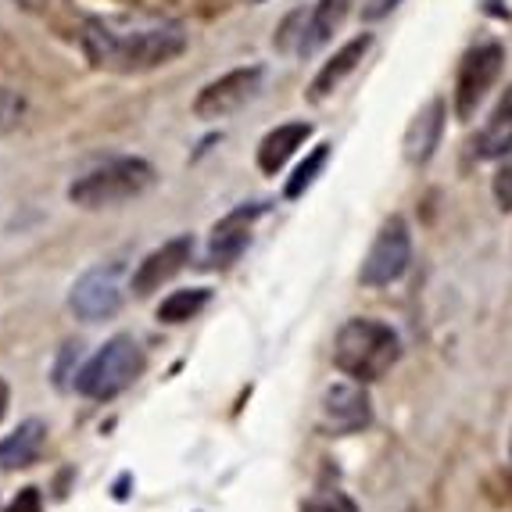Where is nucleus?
Returning <instances> with one entry per match:
<instances>
[{
	"mask_svg": "<svg viewBox=\"0 0 512 512\" xmlns=\"http://www.w3.org/2000/svg\"><path fill=\"white\" fill-rule=\"evenodd\" d=\"M398 4H402V0H369L366 8H362V15H366L369 22H373V18H384L387 11H394Z\"/></svg>",
	"mask_w": 512,
	"mask_h": 512,
	"instance_id": "25",
	"label": "nucleus"
},
{
	"mask_svg": "<svg viewBox=\"0 0 512 512\" xmlns=\"http://www.w3.org/2000/svg\"><path fill=\"white\" fill-rule=\"evenodd\" d=\"M323 427L333 434H362L373 427V398H369L366 384L359 380H337L323 391Z\"/></svg>",
	"mask_w": 512,
	"mask_h": 512,
	"instance_id": "8",
	"label": "nucleus"
},
{
	"mask_svg": "<svg viewBox=\"0 0 512 512\" xmlns=\"http://www.w3.org/2000/svg\"><path fill=\"white\" fill-rule=\"evenodd\" d=\"M509 459H512V441H509Z\"/></svg>",
	"mask_w": 512,
	"mask_h": 512,
	"instance_id": "28",
	"label": "nucleus"
},
{
	"mask_svg": "<svg viewBox=\"0 0 512 512\" xmlns=\"http://www.w3.org/2000/svg\"><path fill=\"white\" fill-rule=\"evenodd\" d=\"M502 65H505V47L495 40L477 43V47H470V51L462 54L459 72H455V94H452L455 119L470 122L477 115L484 97L491 94V86L502 76Z\"/></svg>",
	"mask_w": 512,
	"mask_h": 512,
	"instance_id": "5",
	"label": "nucleus"
},
{
	"mask_svg": "<svg viewBox=\"0 0 512 512\" xmlns=\"http://www.w3.org/2000/svg\"><path fill=\"white\" fill-rule=\"evenodd\" d=\"M412 262V230L402 215L384 219V226L376 230L373 244H369L366 258H362L359 283L362 287H391L409 273Z\"/></svg>",
	"mask_w": 512,
	"mask_h": 512,
	"instance_id": "6",
	"label": "nucleus"
},
{
	"mask_svg": "<svg viewBox=\"0 0 512 512\" xmlns=\"http://www.w3.org/2000/svg\"><path fill=\"white\" fill-rule=\"evenodd\" d=\"M351 4H355V0H319V4L308 8L305 40H301L298 58H308V54L323 51L326 43L333 40V33L344 26V18L351 15Z\"/></svg>",
	"mask_w": 512,
	"mask_h": 512,
	"instance_id": "17",
	"label": "nucleus"
},
{
	"mask_svg": "<svg viewBox=\"0 0 512 512\" xmlns=\"http://www.w3.org/2000/svg\"><path fill=\"white\" fill-rule=\"evenodd\" d=\"M86 61L101 72L137 76L187 51V29L158 15H90L79 29Z\"/></svg>",
	"mask_w": 512,
	"mask_h": 512,
	"instance_id": "1",
	"label": "nucleus"
},
{
	"mask_svg": "<svg viewBox=\"0 0 512 512\" xmlns=\"http://www.w3.org/2000/svg\"><path fill=\"white\" fill-rule=\"evenodd\" d=\"M8 402H11V391H8V384H4V376H0V419L8 416Z\"/></svg>",
	"mask_w": 512,
	"mask_h": 512,
	"instance_id": "26",
	"label": "nucleus"
},
{
	"mask_svg": "<svg viewBox=\"0 0 512 512\" xmlns=\"http://www.w3.org/2000/svg\"><path fill=\"white\" fill-rule=\"evenodd\" d=\"M251 4H262V0H251Z\"/></svg>",
	"mask_w": 512,
	"mask_h": 512,
	"instance_id": "29",
	"label": "nucleus"
},
{
	"mask_svg": "<svg viewBox=\"0 0 512 512\" xmlns=\"http://www.w3.org/2000/svg\"><path fill=\"white\" fill-rule=\"evenodd\" d=\"M441 133H444V101L434 97L427 108L416 111V119H412L409 129H405V140H402L405 162L427 165L437 154V147H441Z\"/></svg>",
	"mask_w": 512,
	"mask_h": 512,
	"instance_id": "13",
	"label": "nucleus"
},
{
	"mask_svg": "<svg viewBox=\"0 0 512 512\" xmlns=\"http://www.w3.org/2000/svg\"><path fill=\"white\" fill-rule=\"evenodd\" d=\"M369 47H373V36L362 33V36H355V40L344 43L330 61H323V69L316 72V79H312V86H308V101H326L330 94H337V90L344 86V79L366 61Z\"/></svg>",
	"mask_w": 512,
	"mask_h": 512,
	"instance_id": "12",
	"label": "nucleus"
},
{
	"mask_svg": "<svg viewBox=\"0 0 512 512\" xmlns=\"http://www.w3.org/2000/svg\"><path fill=\"white\" fill-rule=\"evenodd\" d=\"M151 187V162H144V158H115V162H104L97 169L83 172L69 187V201L86 208V212H97V208H115L122 201H133V197H140Z\"/></svg>",
	"mask_w": 512,
	"mask_h": 512,
	"instance_id": "4",
	"label": "nucleus"
},
{
	"mask_svg": "<svg viewBox=\"0 0 512 512\" xmlns=\"http://www.w3.org/2000/svg\"><path fill=\"white\" fill-rule=\"evenodd\" d=\"M398 359H402V337L391 323H380V319L355 316L333 337V366L359 384L384 380L398 366Z\"/></svg>",
	"mask_w": 512,
	"mask_h": 512,
	"instance_id": "2",
	"label": "nucleus"
},
{
	"mask_svg": "<svg viewBox=\"0 0 512 512\" xmlns=\"http://www.w3.org/2000/svg\"><path fill=\"white\" fill-rule=\"evenodd\" d=\"M43 448H47V427H43L40 419H26L15 434L0 441V470H29V466L40 462Z\"/></svg>",
	"mask_w": 512,
	"mask_h": 512,
	"instance_id": "16",
	"label": "nucleus"
},
{
	"mask_svg": "<svg viewBox=\"0 0 512 512\" xmlns=\"http://www.w3.org/2000/svg\"><path fill=\"white\" fill-rule=\"evenodd\" d=\"M262 212H265L262 201H251V205H240L230 215H222L215 222L212 240H208V262L219 265V269L237 262L244 255V248L251 244V226H255V219Z\"/></svg>",
	"mask_w": 512,
	"mask_h": 512,
	"instance_id": "11",
	"label": "nucleus"
},
{
	"mask_svg": "<svg viewBox=\"0 0 512 512\" xmlns=\"http://www.w3.org/2000/svg\"><path fill=\"white\" fill-rule=\"evenodd\" d=\"M194 255V240L190 237H172L165 240L162 248H154L144 262L137 265V273H133V294L137 298H151L154 291H162V283H169L176 273H183Z\"/></svg>",
	"mask_w": 512,
	"mask_h": 512,
	"instance_id": "10",
	"label": "nucleus"
},
{
	"mask_svg": "<svg viewBox=\"0 0 512 512\" xmlns=\"http://www.w3.org/2000/svg\"><path fill=\"white\" fill-rule=\"evenodd\" d=\"M212 305V291L208 287H187V291H172L169 298L158 305V319L169 326H180L197 319L205 308Z\"/></svg>",
	"mask_w": 512,
	"mask_h": 512,
	"instance_id": "18",
	"label": "nucleus"
},
{
	"mask_svg": "<svg viewBox=\"0 0 512 512\" xmlns=\"http://www.w3.org/2000/svg\"><path fill=\"white\" fill-rule=\"evenodd\" d=\"M69 308L76 312L83 323H101V319L119 316L122 308V283L119 269H90L83 273L69 291Z\"/></svg>",
	"mask_w": 512,
	"mask_h": 512,
	"instance_id": "9",
	"label": "nucleus"
},
{
	"mask_svg": "<svg viewBox=\"0 0 512 512\" xmlns=\"http://www.w3.org/2000/svg\"><path fill=\"white\" fill-rule=\"evenodd\" d=\"M22 119V101L8 90H0V126H15Z\"/></svg>",
	"mask_w": 512,
	"mask_h": 512,
	"instance_id": "24",
	"label": "nucleus"
},
{
	"mask_svg": "<svg viewBox=\"0 0 512 512\" xmlns=\"http://www.w3.org/2000/svg\"><path fill=\"white\" fill-rule=\"evenodd\" d=\"M326 162H330V144H319L316 151L294 169V176L287 180V187H283V197H287V201H298V197L319 180V172L326 169Z\"/></svg>",
	"mask_w": 512,
	"mask_h": 512,
	"instance_id": "19",
	"label": "nucleus"
},
{
	"mask_svg": "<svg viewBox=\"0 0 512 512\" xmlns=\"http://www.w3.org/2000/svg\"><path fill=\"white\" fill-rule=\"evenodd\" d=\"M262 76L265 72L258 69V65H244V69H233V72H226V76L212 79V83L194 97V115L205 122H215V119L233 115V111H240L258 94Z\"/></svg>",
	"mask_w": 512,
	"mask_h": 512,
	"instance_id": "7",
	"label": "nucleus"
},
{
	"mask_svg": "<svg viewBox=\"0 0 512 512\" xmlns=\"http://www.w3.org/2000/svg\"><path fill=\"white\" fill-rule=\"evenodd\" d=\"M509 147H512V83L505 86V94L498 97L487 122L480 126L477 140H473V154H477L480 162H498Z\"/></svg>",
	"mask_w": 512,
	"mask_h": 512,
	"instance_id": "14",
	"label": "nucleus"
},
{
	"mask_svg": "<svg viewBox=\"0 0 512 512\" xmlns=\"http://www.w3.org/2000/svg\"><path fill=\"white\" fill-rule=\"evenodd\" d=\"M491 194H495V205L502 212H512V147L498 158V172L491 180Z\"/></svg>",
	"mask_w": 512,
	"mask_h": 512,
	"instance_id": "22",
	"label": "nucleus"
},
{
	"mask_svg": "<svg viewBox=\"0 0 512 512\" xmlns=\"http://www.w3.org/2000/svg\"><path fill=\"white\" fill-rule=\"evenodd\" d=\"M301 512H359V505H355L351 495H344V491H316V495L301 505Z\"/></svg>",
	"mask_w": 512,
	"mask_h": 512,
	"instance_id": "21",
	"label": "nucleus"
},
{
	"mask_svg": "<svg viewBox=\"0 0 512 512\" xmlns=\"http://www.w3.org/2000/svg\"><path fill=\"white\" fill-rule=\"evenodd\" d=\"M8 512H43V498L36 487H22L15 495V502L8 505Z\"/></svg>",
	"mask_w": 512,
	"mask_h": 512,
	"instance_id": "23",
	"label": "nucleus"
},
{
	"mask_svg": "<svg viewBox=\"0 0 512 512\" xmlns=\"http://www.w3.org/2000/svg\"><path fill=\"white\" fill-rule=\"evenodd\" d=\"M305 22H308V11L305 8L291 11V15L283 18L280 29H276V36H273V47H276V51L298 58V54H301V40H305Z\"/></svg>",
	"mask_w": 512,
	"mask_h": 512,
	"instance_id": "20",
	"label": "nucleus"
},
{
	"mask_svg": "<svg viewBox=\"0 0 512 512\" xmlns=\"http://www.w3.org/2000/svg\"><path fill=\"white\" fill-rule=\"evenodd\" d=\"M144 366H147V359L137 337L119 333V337H111L97 355L86 359V366L76 373V391L83 394V398H94V402H111V398H119L126 387L137 384Z\"/></svg>",
	"mask_w": 512,
	"mask_h": 512,
	"instance_id": "3",
	"label": "nucleus"
},
{
	"mask_svg": "<svg viewBox=\"0 0 512 512\" xmlns=\"http://www.w3.org/2000/svg\"><path fill=\"white\" fill-rule=\"evenodd\" d=\"M308 137H312V126H308V122H283L273 133H265L262 144H258V169H262L265 176H276V172L298 154V147H305Z\"/></svg>",
	"mask_w": 512,
	"mask_h": 512,
	"instance_id": "15",
	"label": "nucleus"
},
{
	"mask_svg": "<svg viewBox=\"0 0 512 512\" xmlns=\"http://www.w3.org/2000/svg\"><path fill=\"white\" fill-rule=\"evenodd\" d=\"M15 4H18V8H26V11H40L47 0H15Z\"/></svg>",
	"mask_w": 512,
	"mask_h": 512,
	"instance_id": "27",
	"label": "nucleus"
}]
</instances>
